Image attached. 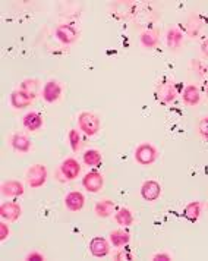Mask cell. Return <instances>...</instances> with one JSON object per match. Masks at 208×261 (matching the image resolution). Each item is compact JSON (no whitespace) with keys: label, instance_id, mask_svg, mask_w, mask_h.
I'll return each instance as SVG.
<instances>
[{"label":"cell","instance_id":"cell-1","mask_svg":"<svg viewBox=\"0 0 208 261\" xmlns=\"http://www.w3.org/2000/svg\"><path fill=\"white\" fill-rule=\"evenodd\" d=\"M80 173H81V165H80V162L75 157H68V159H65L60 163V166L56 170L55 176H56L59 182L65 184L68 180H75L76 178H80Z\"/></svg>","mask_w":208,"mask_h":261},{"label":"cell","instance_id":"cell-2","mask_svg":"<svg viewBox=\"0 0 208 261\" xmlns=\"http://www.w3.org/2000/svg\"><path fill=\"white\" fill-rule=\"evenodd\" d=\"M47 178H48V170L44 165H40V163L33 165L25 173V180H27L28 187L33 190H38V188L44 187Z\"/></svg>","mask_w":208,"mask_h":261},{"label":"cell","instance_id":"cell-3","mask_svg":"<svg viewBox=\"0 0 208 261\" xmlns=\"http://www.w3.org/2000/svg\"><path fill=\"white\" fill-rule=\"evenodd\" d=\"M78 126L80 129L88 135V137H94L98 134V130L101 128V123H100V118L91 113V112H81L78 115Z\"/></svg>","mask_w":208,"mask_h":261},{"label":"cell","instance_id":"cell-4","mask_svg":"<svg viewBox=\"0 0 208 261\" xmlns=\"http://www.w3.org/2000/svg\"><path fill=\"white\" fill-rule=\"evenodd\" d=\"M134 157L141 166H151L155 163L159 157V150L151 143H142L135 148Z\"/></svg>","mask_w":208,"mask_h":261},{"label":"cell","instance_id":"cell-5","mask_svg":"<svg viewBox=\"0 0 208 261\" xmlns=\"http://www.w3.org/2000/svg\"><path fill=\"white\" fill-rule=\"evenodd\" d=\"M55 34H56V38H58L59 43H62L65 46H72L80 38V31L70 24H60L56 28Z\"/></svg>","mask_w":208,"mask_h":261},{"label":"cell","instance_id":"cell-6","mask_svg":"<svg viewBox=\"0 0 208 261\" xmlns=\"http://www.w3.org/2000/svg\"><path fill=\"white\" fill-rule=\"evenodd\" d=\"M104 187V176L98 170H91L84 175L82 178V188L91 194H97L103 190Z\"/></svg>","mask_w":208,"mask_h":261},{"label":"cell","instance_id":"cell-7","mask_svg":"<svg viewBox=\"0 0 208 261\" xmlns=\"http://www.w3.org/2000/svg\"><path fill=\"white\" fill-rule=\"evenodd\" d=\"M139 192H141V197L144 201L154 202L162 197V185L154 179H148V180L142 182Z\"/></svg>","mask_w":208,"mask_h":261},{"label":"cell","instance_id":"cell-8","mask_svg":"<svg viewBox=\"0 0 208 261\" xmlns=\"http://www.w3.org/2000/svg\"><path fill=\"white\" fill-rule=\"evenodd\" d=\"M21 216H22V207L16 201L3 202L0 205V217H2V220H5L8 223L18 222L21 219Z\"/></svg>","mask_w":208,"mask_h":261},{"label":"cell","instance_id":"cell-9","mask_svg":"<svg viewBox=\"0 0 208 261\" xmlns=\"http://www.w3.org/2000/svg\"><path fill=\"white\" fill-rule=\"evenodd\" d=\"M41 97H43V100H44L46 103H50V105L59 101L60 97H62V85H60V83L56 81V80L47 81V83L44 84V87H43Z\"/></svg>","mask_w":208,"mask_h":261},{"label":"cell","instance_id":"cell-10","mask_svg":"<svg viewBox=\"0 0 208 261\" xmlns=\"http://www.w3.org/2000/svg\"><path fill=\"white\" fill-rule=\"evenodd\" d=\"M65 207L72 213H80L85 205V195L80 191H70L65 195Z\"/></svg>","mask_w":208,"mask_h":261},{"label":"cell","instance_id":"cell-11","mask_svg":"<svg viewBox=\"0 0 208 261\" xmlns=\"http://www.w3.org/2000/svg\"><path fill=\"white\" fill-rule=\"evenodd\" d=\"M110 241H107L103 237H95L90 241V252L95 258H103L107 257L110 252Z\"/></svg>","mask_w":208,"mask_h":261},{"label":"cell","instance_id":"cell-12","mask_svg":"<svg viewBox=\"0 0 208 261\" xmlns=\"http://www.w3.org/2000/svg\"><path fill=\"white\" fill-rule=\"evenodd\" d=\"M9 143H11L12 150L15 153H19V154H27L31 151V140L21 132H16L13 134L11 138H9Z\"/></svg>","mask_w":208,"mask_h":261},{"label":"cell","instance_id":"cell-13","mask_svg":"<svg viewBox=\"0 0 208 261\" xmlns=\"http://www.w3.org/2000/svg\"><path fill=\"white\" fill-rule=\"evenodd\" d=\"M0 191H2V195L3 197L16 198V197H22L23 194H25V187H23V184L21 180L11 179V180H6V182L2 184Z\"/></svg>","mask_w":208,"mask_h":261},{"label":"cell","instance_id":"cell-14","mask_svg":"<svg viewBox=\"0 0 208 261\" xmlns=\"http://www.w3.org/2000/svg\"><path fill=\"white\" fill-rule=\"evenodd\" d=\"M202 30V18L198 13H192L186 18V21L184 22V31L189 38H195L199 36Z\"/></svg>","mask_w":208,"mask_h":261},{"label":"cell","instance_id":"cell-15","mask_svg":"<svg viewBox=\"0 0 208 261\" xmlns=\"http://www.w3.org/2000/svg\"><path fill=\"white\" fill-rule=\"evenodd\" d=\"M166 44L172 51H177L184 46V33L176 27L169 28L166 33Z\"/></svg>","mask_w":208,"mask_h":261},{"label":"cell","instance_id":"cell-16","mask_svg":"<svg viewBox=\"0 0 208 261\" xmlns=\"http://www.w3.org/2000/svg\"><path fill=\"white\" fill-rule=\"evenodd\" d=\"M22 125L27 130L37 132V130H40L43 128L44 120H43V116L38 112H28L22 118Z\"/></svg>","mask_w":208,"mask_h":261},{"label":"cell","instance_id":"cell-17","mask_svg":"<svg viewBox=\"0 0 208 261\" xmlns=\"http://www.w3.org/2000/svg\"><path fill=\"white\" fill-rule=\"evenodd\" d=\"M139 43H141L142 47L147 48V50H152V48L157 47L159 43H160V33H159V30H147V31L141 33Z\"/></svg>","mask_w":208,"mask_h":261},{"label":"cell","instance_id":"cell-18","mask_svg":"<svg viewBox=\"0 0 208 261\" xmlns=\"http://www.w3.org/2000/svg\"><path fill=\"white\" fill-rule=\"evenodd\" d=\"M116 213V204L112 200H100L94 205V214L100 219H107Z\"/></svg>","mask_w":208,"mask_h":261},{"label":"cell","instance_id":"cell-19","mask_svg":"<svg viewBox=\"0 0 208 261\" xmlns=\"http://www.w3.org/2000/svg\"><path fill=\"white\" fill-rule=\"evenodd\" d=\"M182 100L188 107H197L201 103V91L195 85H188L182 93Z\"/></svg>","mask_w":208,"mask_h":261},{"label":"cell","instance_id":"cell-20","mask_svg":"<svg viewBox=\"0 0 208 261\" xmlns=\"http://www.w3.org/2000/svg\"><path fill=\"white\" fill-rule=\"evenodd\" d=\"M33 105V98L30 95H27L22 93L21 90H15L11 93V106L16 110H21V109H27Z\"/></svg>","mask_w":208,"mask_h":261},{"label":"cell","instance_id":"cell-21","mask_svg":"<svg viewBox=\"0 0 208 261\" xmlns=\"http://www.w3.org/2000/svg\"><path fill=\"white\" fill-rule=\"evenodd\" d=\"M82 163L85 166L90 167L101 166V163H103V154H101V151L97 150V148H88V150H85L84 154H82Z\"/></svg>","mask_w":208,"mask_h":261},{"label":"cell","instance_id":"cell-22","mask_svg":"<svg viewBox=\"0 0 208 261\" xmlns=\"http://www.w3.org/2000/svg\"><path fill=\"white\" fill-rule=\"evenodd\" d=\"M176 97H177V91H176V87H174L173 84L167 83L160 85V88H159V100H160V103L170 105V103H173L174 100H176Z\"/></svg>","mask_w":208,"mask_h":261},{"label":"cell","instance_id":"cell-23","mask_svg":"<svg viewBox=\"0 0 208 261\" xmlns=\"http://www.w3.org/2000/svg\"><path fill=\"white\" fill-rule=\"evenodd\" d=\"M202 213V204L199 201H191L184 208V217L191 223H197Z\"/></svg>","mask_w":208,"mask_h":261},{"label":"cell","instance_id":"cell-24","mask_svg":"<svg viewBox=\"0 0 208 261\" xmlns=\"http://www.w3.org/2000/svg\"><path fill=\"white\" fill-rule=\"evenodd\" d=\"M109 241H110V244L115 248H123V247H126L127 244L131 242V235L127 233L126 230H123V229H116V230L110 232Z\"/></svg>","mask_w":208,"mask_h":261},{"label":"cell","instance_id":"cell-25","mask_svg":"<svg viewBox=\"0 0 208 261\" xmlns=\"http://www.w3.org/2000/svg\"><path fill=\"white\" fill-rule=\"evenodd\" d=\"M18 90H21L22 93L30 95L34 100L35 97L38 95V91H40V81L35 80V78H27V80H23L22 83L19 84Z\"/></svg>","mask_w":208,"mask_h":261},{"label":"cell","instance_id":"cell-26","mask_svg":"<svg viewBox=\"0 0 208 261\" xmlns=\"http://www.w3.org/2000/svg\"><path fill=\"white\" fill-rule=\"evenodd\" d=\"M115 220L116 223L119 226H123V227H127V226H131L134 223V213H132V210L131 208H126V207H122V208H119V210H116L115 213Z\"/></svg>","mask_w":208,"mask_h":261},{"label":"cell","instance_id":"cell-27","mask_svg":"<svg viewBox=\"0 0 208 261\" xmlns=\"http://www.w3.org/2000/svg\"><path fill=\"white\" fill-rule=\"evenodd\" d=\"M68 141H69L70 148L73 153H78L80 151V147H81V134L80 130L76 129H70L69 134H68Z\"/></svg>","mask_w":208,"mask_h":261},{"label":"cell","instance_id":"cell-28","mask_svg":"<svg viewBox=\"0 0 208 261\" xmlns=\"http://www.w3.org/2000/svg\"><path fill=\"white\" fill-rule=\"evenodd\" d=\"M189 68H191V71L195 72V73L199 75V76H205V75L208 73V66L204 63V62H202V60H198V59L191 60Z\"/></svg>","mask_w":208,"mask_h":261},{"label":"cell","instance_id":"cell-29","mask_svg":"<svg viewBox=\"0 0 208 261\" xmlns=\"http://www.w3.org/2000/svg\"><path fill=\"white\" fill-rule=\"evenodd\" d=\"M197 129H198V134H199V137H201L202 140L208 141V116L201 118V120L198 122Z\"/></svg>","mask_w":208,"mask_h":261},{"label":"cell","instance_id":"cell-30","mask_svg":"<svg viewBox=\"0 0 208 261\" xmlns=\"http://www.w3.org/2000/svg\"><path fill=\"white\" fill-rule=\"evenodd\" d=\"M115 260L131 261L132 260V254H131V251H127V249H120V251H117V252L115 254Z\"/></svg>","mask_w":208,"mask_h":261},{"label":"cell","instance_id":"cell-31","mask_svg":"<svg viewBox=\"0 0 208 261\" xmlns=\"http://www.w3.org/2000/svg\"><path fill=\"white\" fill-rule=\"evenodd\" d=\"M9 237H11V229H9L8 223L3 220V222L0 223V241L3 242V241H6Z\"/></svg>","mask_w":208,"mask_h":261},{"label":"cell","instance_id":"cell-32","mask_svg":"<svg viewBox=\"0 0 208 261\" xmlns=\"http://www.w3.org/2000/svg\"><path fill=\"white\" fill-rule=\"evenodd\" d=\"M25 260L27 261H44L46 260V257H44V255H43L40 251H31V252H28V254H27Z\"/></svg>","mask_w":208,"mask_h":261},{"label":"cell","instance_id":"cell-33","mask_svg":"<svg viewBox=\"0 0 208 261\" xmlns=\"http://www.w3.org/2000/svg\"><path fill=\"white\" fill-rule=\"evenodd\" d=\"M172 255L169 252H157L151 257V261H172Z\"/></svg>","mask_w":208,"mask_h":261},{"label":"cell","instance_id":"cell-34","mask_svg":"<svg viewBox=\"0 0 208 261\" xmlns=\"http://www.w3.org/2000/svg\"><path fill=\"white\" fill-rule=\"evenodd\" d=\"M201 51H202V55L208 59V38L201 43Z\"/></svg>","mask_w":208,"mask_h":261},{"label":"cell","instance_id":"cell-35","mask_svg":"<svg viewBox=\"0 0 208 261\" xmlns=\"http://www.w3.org/2000/svg\"><path fill=\"white\" fill-rule=\"evenodd\" d=\"M205 93H207V97H208V85H207V88H205Z\"/></svg>","mask_w":208,"mask_h":261}]
</instances>
